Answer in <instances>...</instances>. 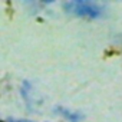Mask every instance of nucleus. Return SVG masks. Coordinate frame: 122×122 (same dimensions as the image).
Wrapping results in <instances>:
<instances>
[{
	"instance_id": "1",
	"label": "nucleus",
	"mask_w": 122,
	"mask_h": 122,
	"mask_svg": "<svg viewBox=\"0 0 122 122\" xmlns=\"http://www.w3.org/2000/svg\"><path fill=\"white\" fill-rule=\"evenodd\" d=\"M71 7V10L81 17H88V19H96L98 16H101V9L93 5V3H88V2H78V3H71L66 5Z\"/></svg>"
},
{
	"instance_id": "2",
	"label": "nucleus",
	"mask_w": 122,
	"mask_h": 122,
	"mask_svg": "<svg viewBox=\"0 0 122 122\" xmlns=\"http://www.w3.org/2000/svg\"><path fill=\"white\" fill-rule=\"evenodd\" d=\"M12 122H32V121H12Z\"/></svg>"
}]
</instances>
